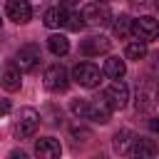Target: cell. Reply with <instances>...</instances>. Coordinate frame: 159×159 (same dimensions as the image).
<instances>
[{
    "label": "cell",
    "mask_w": 159,
    "mask_h": 159,
    "mask_svg": "<svg viewBox=\"0 0 159 159\" xmlns=\"http://www.w3.org/2000/svg\"><path fill=\"white\" fill-rule=\"evenodd\" d=\"M67 27H70V30H82V27H84L82 12H67Z\"/></svg>",
    "instance_id": "21"
},
{
    "label": "cell",
    "mask_w": 159,
    "mask_h": 159,
    "mask_svg": "<svg viewBox=\"0 0 159 159\" xmlns=\"http://www.w3.org/2000/svg\"><path fill=\"white\" fill-rule=\"evenodd\" d=\"M45 87L50 92H65L70 87V75L62 65H50L45 70Z\"/></svg>",
    "instance_id": "8"
},
{
    "label": "cell",
    "mask_w": 159,
    "mask_h": 159,
    "mask_svg": "<svg viewBox=\"0 0 159 159\" xmlns=\"http://www.w3.org/2000/svg\"><path fill=\"white\" fill-rule=\"evenodd\" d=\"M10 112V99H0V117Z\"/></svg>",
    "instance_id": "23"
},
{
    "label": "cell",
    "mask_w": 159,
    "mask_h": 159,
    "mask_svg": "<svg viewBox=\"0 0 159 159\" xmlns=\"http://www.w3.org/2000/svg\"><path fill=\"white\" fill-rule=\"evenodd\" d=\"M5 12H7V17H10L12 22H17V25L30 22V17H32V7H30L27 0H7Z\"/></svg>",
    "instance_id": "10"
},
{
    "label": "cell",
    "mask_w": 159,
    "mask_h": 159,
    "mask_svg": "<svg viewBox=\"0 0 159 159\" xmlns=\"http://www.w3.org/2000/svg\"><path fill=\"white\" fill-rule=\"evenodd\" d=\"M0 22H2V20H0Z\"/></svg>",
    "instance_id": "31"
},
{
    "label": "cell",
    "mask_w": 159,
    "mask_h": 159,
    "mask_svg": "<svg viewBox=\"0 0 159 159\" xmlns=\"http://www.w3.org/2000/svg\"><path fill=\"white\" fill-rule=\"evenodd\" d=\"M102 72H104L107 77H112V80H122L124 72H127V65H124V60H119V57H107Z\"/></svg>",
    "instance_id": "15"
},
{
    "label": "cell",
    "mask_w": 159,
    "mask_h": 159,
    "mask_svg": "<svg viewBox=\"0 0 159 159\" xmlns=\"http://www.w3.org/2000/svg\"><path fill=\"white\" fill-rule=\"evenodd\" d=\"M129 2H132V5H144L147 0H129Z\"/></svg>",
    "instance_id": "27"
},
{
    "label": "cell",
    "mask_w": 159,
    "mask_h": 159,
    "mask_svg": "<svg viewBox=\"0 0 159 159\" xmlns=\"http://www.w3.org/2000/svg\"><path fill=\"white\" fill-rule=\"evenodd\" d=\"M35 154H37L40 159H57V157L62 154V147H60L57 139H52V137H42V139L35 142Z\"/></svg>",
    "instance_id": "12"
},
{
    "label": "cell",
    "mask_w": 159,
    "mask_h": 159,
    "mask_svg": "<svg viewBox=\"0 0 159 159\" xmlns=\"http://www.w3.org/2000/svg\"><path fill=\"white\" fill-rule=\"evenodd\" d=\"M109 40L104 37V35H92V37H87V40H82V45H80V52L82 55H87V57H94V55H102V52H107L109 50Z\"/></svg>",
    "instance_id": "11"
},
{
    "label": "cell",
    "mask_w": 159,
    "mask_h": 159,
    "mask_svg": "<svg viewBox=\"0 0 159 159\" xmlns=\"http://www.w3.org/2000/svg\"><path fill=\"white\" fill-rule=\"evenodd\" d=\"M149 127H152V129H154V132H159V117H154V119H152V122H149Z\"/></svg>",
    "instance_id": "25"
},
{
    "label": "cell",
    "mask_w": 159,
    "mask_h": 159,
    "mask_svg": "<svg viewBox=\"0 0 159 159\" xmlns=\"http://www.w3.org/2000/svg\"><path fill=\"white\" fill-rule=\"evenodd\" d=\"M60 5L62 7H75V5H80V0H60Z\"/></svg>",
    "instance_id": "24"
},
{
    "label": "cell",
    "mask_w": 159,
    "mask_h": 159,
    "mask_svg": "<svg viewBox=\"0 0 159 159\" xmlns=\"http://www.w3.org/2000/svg\"><path fill=\"white\" fill-rule=\"evenodd\" d=\"M82 17H84V25H92V27H104L112 22V10L107 7V2H89L84 5L82 10Z\"/></svg>",
    "instance_id": "4"
},
{
    "label": "cell",
    "mask_w": 159,
    "mask_h": 159,
    "mask_svg": "<svg viewBox=\"0 0 159 159\" xmlns=\"http://www.w3.org/2000/svg\"><path fill=\"white\" fill-rule=\"evenodd\" d=\"M40 62V47L37 45H22L15 55V65L20 72H32Z\"/></svg>",
    "instance_id": "9"
},
{
    "label": "cell",
    "mask_w": 159,
    "mask_h": 159,
    "mask_svg": "<svg viewBox=\"0 0 159 159\" xmlns=\"http://www.w3.org/2000/svg\"><path fill=\"white\" fill-rule=\"evenodd\" d=\"M157 152H159V147L152 139H144V137H134V142L129 147L132 157H157Z\"/></svg>",
    "instance_id": "13"
},
{
    "label": "cell",
    "mask_w": 159,
    "mask_h": 159,
    "mask_svg": "<svg viewBox=\"0 0 159 159\" xmlns=\"http://www.w3.org/2000/svg\"><path fill=\"white\" fill-rule=\"evenodd\" d=\"M10 157H12V159H25V154H22V152H12Z\"/></svg>",
    "instance_id": "26"
},
{
    "label": "cell",
    "mask_w": 159,
    "mask_h": 159,
    "mask_svg": "<svg viewBox=\"0 0 159 159\" xmlns=\"http://www.w3.org/2000/svg\"><path fill=\"white\" fill-rule=\"evenodd\" d=\"M132 35L142 42H149V40H157L159 37V20L144 15L139 20H132Z\"/></svg>",
    "instance_id": "7"
},
{
    "label": "cell",
    "mask_w": 159,
    "mask_h": 159,
    "mask_svg": "<svg viewBox=\"0 0 159 159\" xmlns=\"http://www.w3.org/2000/svg\"><path fill=\"white\" fill-rule=\"evenodd\" d=\"M144 55H147V42H142V40L129 42L127 50H124V57H127V60H142Z\"/></svg>",
    "instance_id": "19"
},
{
    "label": "cell",
    "mask_w": 159,
    "mask_h": 159,
    "mask_svg": "<svg viewBox=\"0 0 159 159\" xmlns=\"http://www.w3.org/2000/svg\"><path fill=\"white\" fill-rule=\"evenodd\" d=\"M154 67H157V70H159V52H157V55H154Z\"/></svg>",
    "instance_id": "28"
},
{
    "label": "cell",
    "mask_w": 159,
    "mask_h": 159,
    "mask_svg": "<svg viewBox=\"0 0 159 159\" xmlns=\"http://www.w3.org/2000/svg\"><path fill=\"white\" fill-rule=\"evenodd\" d=\"M99 2H109V0H99Z\"/></svg>",
    "instance_id": "30"
},
{
    "label": "cell",
    "mask_w": 159,
    "mask_h": 159,
    "mask_svg": "<svg viewBox=\"0 0 159 159\" xmlns=\"http://www.w3.org/2000/svg\"><path fill=\"white\" fill-rule=\"evenodd\" d=\"M45 25L50 27V30H57V27H67V10L60 5V7H50L47 12H45Z\"/></svg>",
    "instance_id": "14"
},
{
    "label": "cell",
    "mask_w": 159,
    "mask_h": 159,
    "mask_svg": "<svg viewBox=\"0 0 159 159\" xmlns=\"http://www.w3.org/2000/svg\"><path fill=\"white\" fill-rule=\"evenodd\" d=\"M72 112H75V117H80V119H89V122H94V124H107L112 109H109L102 99H99V102L75 99V102H72Z\"/></svg>",
    "instance_id": "1"
},
{
    "label": "cell",
    "mask_w": 159,
    "mask_h": 159,
    "mask_svg": "<svg viewBox=\"0 0 159 159\" xmlns=\"http://www.w3.org/2000/svg\"><path fill=\"white\" fill-rule=\"evenodd\" d=\"M127 99H129V87H127L122 80H114V82L102 92V102H104L109 109H124V107H127Z\"/></svg>",
    "instance_id": "5"
},
{
    "label": "cell",
    "mask_w": 159,
    "mask_h": 159,
    "mask_svg": "<svg viewBox=\"0 0 159 159\" xmlns=\"http://www.w3.org/2000/svg\"><path fill=\"white\" fill-rule=\"evenodd\" d=\"M114 22H112V27H114V35H119V37H127V35H132V20L127 17V15H119V17H112Z\"/></svg>",
    "instance_id": "20"
},
{
    "label": "cell",
    "mask_w": 159,
    "mask_h": 159,
    "mask_svg": "<svg viewBox=\"0 0 159 159\" xmlns=\"http://www.w3.org/2000/svg\"><path fill=\"white\" fill-rule=\"evenodd\" d=\"M0 82H2V87H5L7 92H17V89H20V82H22V80H20V70H15V67H12V70H5Z\"/></svg>",
    "instance_id": "18"
},
{
    "label": "cell",
    "mask_w": 159,
    "mask_h": 159,
    "mask_svg": "<svg viewBox=\"0 0 159 159\" xmlns=\"http://www.w3.org/2000/svg\"><path fill=\"white\" fill-rule=\"evenodd\" d=\"M137 112H152L159 102V80H142L139 87H137Z\"/></svg>",
    "instance_id": "2"
},
{
    "label": "cell",
    "mask_w": 159,
    "mask_h": 159,
    "mask_svg": "<svg viewBox=\"0 0 159 159\" xmlns=\"http://www.w3.org/2000/svg\"><path fill=\"white\" fill-rule=\"evenodd\" d=\"M134 132H129V129H122V132H117L114 134V152H119V154H129V147H132V142H134Z\"/></svg>",
    "instance_id": "17"
},
{
    "label": "cell",
    "mask_w": 159,
    "mask_h": 159,
    "mask_svg": "<svg viewBox=\"0 0 159 159\" xmlns=\"http://www.w3.org/2000/svg\"><path fill=\"white\" fill-rule=\"evenodd\" d=\"M47 47H50V52L52 55H57V57H62V55H67L70 52V40L65 37V35H50L47 37Z\"/></svg>",
    "instance_id": "16"
},
{
    "label": "cell",
    "mask_w": 159,
    "mask_h": 159,
    "mask_svg": "<svg viewBox=\"0 0 159 159\" xmlns=\"http://www.w3.org/2000/svg\"><path fill=\"white\" fill-rule=\"evenodd\" d=\"M154 7H157V10H159V0H154Z\"/></svg>",
    "instance_id": "29"
},
{
    "label": "cell",
    "mask_w": 159,
    "mask_h": 159,
    "mask_svg": "<svg viewBox=\"0 0 159 159\" xmlns=\"http://www.w3.org/2000/svg\"><path fill=\"white\" fill-rule=\"evenodd\" d=\"M40 127V112L32 109V107H22L15 117V124H12V132L17 139H25V137H32L35 129Z\"/></svg>",
    "instance_id": "3"
},
{
    "label": "cell",
    "mask_w": 159,
    "mask_h": 159,
    "mask_svg": "<svg viewBox=\"0 0 159 159\" xmlns=\"http://www.w3.org/2000/svg\"><path fill=\"white\" fill-rule=\"evenodd\" d=\"M72 137H77V139H80V137H84V139H87V137H89V132H87V129H80V127H75V129H72Z\"/></svg>",
    "instance_id": "22"
},
{
    "label": "cell",
    "mask_w": 159,
    "mask_h": 159,
    "mask_svg": "<svg viewBox=\"0 0 159 159\" xmlns=\"http://www.w3.org/2000/svg\"><path fill=\"white\" fill-rule=\"evenodd\" d=\"M72 77H75V82L82 84V87H97L99 80H102V72H99V67L92 65V62H80V65H75Z\"/></svg>",
    "instance_id": "6"
}]
</instances>
